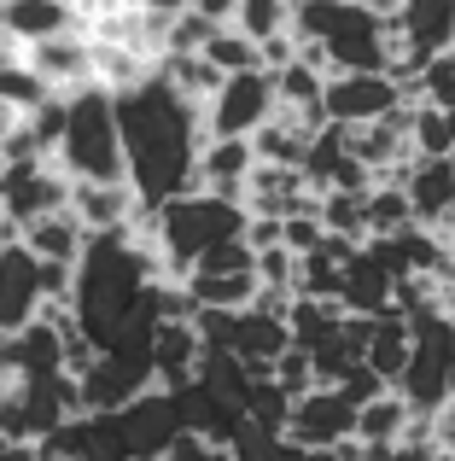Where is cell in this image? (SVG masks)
I'll list each match as a JSON object with an SVG mask.
<instances>
[{
    "label": "cell",
    "mask_w": 455,
    "mask_h": 461,
    "mask_svg": "<svg viewBox=\"0 0 455 461\" xmlns=\"http://www.w3.org/2000/svg\"><path fill=\"white\" fill-rule=\"evenodd\" d=\"M0 187H6V181H0Z\"/></svg>",
    "instance_id": "cell-36"
},
{
    "label": "cell",
    "mask_w": 455,
    "mask_h": 461,
    "mask_svg": "<svg viewBox=\"0 0 455 461\" xmlns=\"http://www.w3.org/2000/svg\"><path fill=\"white\" fill-rule=\"evenodd\" d=\"M112 432H117V450H123V461H164V450H170L175 438H182V420H175V403L170 392H140L129 409H117L112 415Z\"/></svg>",
    "instance_id": "cell-5"
},
{
    "label": "cell",
    "mask_w": 455,
    "mask_h": 461,
    "mask_svg": "<svg viewBox=\"0 0 455 461\" xmlns=\"http://www.w3.org/2000/svg\"><path fill=\"white\" fill-rule=\"evenodd\" d=\"M409 345H415V339H409V315H397V310L374 315L368 345H362V368L391 392V385L403 380V368H409Z\"/></svg>",
    "instance_id": "cell-15"
},
{
    "label": "cell",
    "mask_w": 455,
    "mask_h": 461,
    "mask_svg": "<svg viewBox=\"0 0 455 461\" xmlns=\"http://www.w3.org/2000/svg\"><path fill=\"white\" fill-rule=\"evenodd\" d=\"M58 176L70 187H129L123 181V140H117V105L105 88L65 94V135L53 152Z\"/></svg>",
    "instance_id": "cell-2"
},
{
    "label": "cell",
    "mask_w": 455,
    "mask_h": 461,
    "mask_svg": "<svg viewBox=\"0 0 455 461\" xmlns=\"http://www.w3.org/2000/svg\"><path fill=\"white\" fill-rule=\"evenodd\" d=\"M415 222V211H409V199H403V187H374L362 199V228H368V240H391V234H403V228Z\"/></svg>",
    "instance_id": "cell-23"
},
{
    "label": "cell",
    "mask_w": 455,
    "mask_h": 461,
    "mask_svg": "<svg viewBox=\"0 0 455 461\" xmlns=\"http://www.w3.org/2000/svg\"><path fill=\"white\" fill-rule=\"evenodd\" d=\"M403 199L415 211V228H433V234H455L450 211H455V158H415L409 181H403Z\"/></svg>",
    "instance_id": "cell-9"
},
{
    "label": "cell",
    "mask_w": 455,
    "mask_h": 461,
    "mask_svg": "<svg viewBox=\"0 0 455 461\" xmlns=\"http://www.w3.org/2000/svg\"><path fill=\"white\" fill-rule=\"evenodd\" d=\"M245 269H251L245 240H222V246H210V251H205V258H199L187 275H245Z\"/></svg>",
    "instance_id": "cell-27"
},
{
    "label": "cell",
    "mask_w": 455,
    "mask_h": 461,
    "mask_svg": "<svg viewBox=\"0 0 455 461\" xmlns=\"http://www.w3.org/2000/svg\"><path fill=\"white\" fill-rule=\"evenodd\" d=\"M368 461H438L433 450H368Z\"/></svg>",
    "instance_id": "cell-31"
},
{
    "label": "cell",
    "mask_w": 455,
    "mask_h": 461,
    "mask_svg": "<svg viewBox=\"0 0 455 461\" xmlns=\"http://www.w3.org/2000/svg\"><path fill=\"white\" fill-rule=\"evenodd\" d=\"M152 385L158 392H182L187 380H193L199 357H205V345H199L193 321H158V333H152Z\"/></svg>",
    "instance_id": "cell-14"
},
{
    "label": "cell",
    "mask_w": 455,
    "mask_h": 461,
    "mask_svg": "<svg viewBox=\"0 0 455 461\" xmlns=\"http://www.w3.org/2000/svg\"><path fill=\"white\" fill-rule=\"evenodd\" d=\"M415 105H433V112H455V53L426 59L421 82H415Z\"/></svg>",
    "instance_id": "cell-25"
},
{
    "label": "cell",
    "mask_w": 455,
    "mask_h": 461,
    "mask_svg": "<svg viewBox=\"0 0 455 461\" xmlns=\"http://www.w3.org/2000/svg\"><path fill=\"white\" fill-rule=\"evenodd\" d=\"M286 23H292V0H239L228 30L245 35L251 47H263V41H274V35H286Z\"/></svg>",
    "instance_id": "cell-22"
},
{
    "label": "cell",
    "mask_w": 455,
    "mask_h": 461,
    "mask_svg": "<svg viewBox=\"0 0 455 461\" xmlns=\"http://www.w3.org/2000/svg\"><path fill=\"white\" fill-rule=\"evenodd\" d=\"M23 65L41 77L47 94H76V88H88V82H94V47H88V35H82V30H70V35L41 41V47H23Z\"/></svg>",
    "instance_id": "cell-10"
},
{
    "label": "cell",
    "mask_w": 455,
    "mask_h": 461,
    "mask_svg": "<svg viewBox=\"0 0 455 461\" xmlns=\"http://www.w3.org/2000/svg\"><path fill=\"white\" fill-rule=\"evenodd\" d=\"M391 30H397L421 59L455 53V0H397Z\"/></svg>",
    "instance_id": "cell-13"
},
{
    "label": "cell",
    "mask_w": 455,
    "mask_h": 461,
    "mask_svg": "<svg viewBox=\"0 0 455 461\" xmlns=\"http://www.w3.org/2000/svg\"><path fill=\"white\" fill-rule=\"evenodd\" d=\"M444 315H450V327H455V281L444 286Z\"/></svg>",
    "instance_id": "cell-33"
},
{
    "label": "cell",
    "mask_w": 455,
    "mask_h": 461,
    "mask_svg": "<svg viewBox=\"0 0 455 461\" xmlns=\"http://www.w3.org/2000/svg\"><path fill=\"white\" fill-rule=\"evenodd\" d=\"M41 315V281H35V258L12 240L0 246V339L23 333Z\"/></svg>",
    "instance_id": "cell-11"
},
{
    "label": "cell",
    "mask_w": 455,
    "mask_h": 461,
    "mask_svg": "<svg viewBox=\"0 0 455 461\" xmlns=\"http://www.w3.org/2000/svg\"><path fill=\"white\" fill-rule=\"evenodd\" d=\"M187 298H193L199 310H222V315H239L251 310V298H257V275H187Z\"/></svg>",
    "instance_id": "cell-19"
},
{
    "label": "cell",
    "mask_w": 455,
    "mask_h": 461,
    "mask_svg": "<svg viewBox=\"0 0 455 461\" xmlns=\"http://www.w3.org/2000/svg\"><path fill=\"white\" fill-rule=\"evenodd\" d=\"M356 432V409L344 403L339 392H327V385H316L309 397H298L292 409H286V427L281 438L292 444V450H339L344 438Z\"/></svg>",
    "instance_id": "cell-7"
},
{
    "label": "cell",
    "mask_w": 455,
    "mask_h": 461,
    "mask_svg": "<svg viewBox=\"0 0 455 461\" xmlns=\"http://www.w3.org/2000/svg\"><path fill=\"white\" fill-rule=\"evenodd\" d=\"M274 77L269 70H245V77H222V88L199 105L205 140H251L263 123H274Z\"/></svg>",
    "instance_id": "cell-4"
},
{
    "label": "cell",
    "mask_w": 455,
    "mask_h": 461,
    "mask_svg": "<svg viewBox=\"0 0 455 461\" xmlns=\"http://www.w3.org/2000/svg\"><path fill=\"white\" fill-rule=\"evenodd\" d=\"M450 403H455V362H450Z\"/></svg>",
    "instance_id": "cell-34"
},
{
    "label": "cell",
    "mask_w": 455,
    "mask_h": 461,
    "mask_svg": "<svg viewBox=\"0 0 455 461\" xmlns=\"http://www.w3.org/2000/svg\"><path fill=\"white\" fill-rule=\"evenodd\" d=\"M140 12H158V18H175V12H187L193 0H135Z\"/></svg>",
    "instance_id": "cell-32"
},
{
    "label": "cell",
    "mask_w": 455,
    "mask_h": 461,
    "mask_svg": "<svg viewBox=\"0 0 455 461\" xmlns=\"http://www.w3.org/2000/svg\"><path fill=\"white\" fill-rule=\"evenodd\" d=\"M18 246L30 251L35 263H65V269H76V258H82V246H88V234H82V222H76L70 211H58V216H41V222L23 228Z\"/></svg>",
    "instance_id": "cell-18"
},
{
    "label": "cell",
    "mask_w": 455,
    "mask_h": 461,
    "mask_svg": "<svg viewBox=\"0 0 455 461\" xmlns=\"http://www.w3.org/2000/svg\"><path fill=\"white\" fill-rule=\"evenodd\" d=\"M234 6H239V0H193L187 12H199L210 30H228V23H234Z\"/></svg>",
    "instance_id": "cell-30"
},
{
    "label": "cell",
    "mask_w": 455,
    "mask_h": 461,
    "mask_svg": "<svg viewBox=\"0 0 455 461\" xmlns=\"http://www.w3.org/2000/svg\"><path fill=\"white\" fill-rule=\"evenodd\" d=\"M339 321H344L339 304H309V298H292V310H286V339L309 357L316 345H327V339L339 333Z\"/></svg>",
    "instance_id": "cell-21"
},
{
    "label": "cell",
    "mask_w": 455,
    "mask_h": 461,
    "mask_svg": "<svg viewBox=\"0 0 455 461\" xmlns=\"http://www.w3.org/2000/svg\"><path fill=\"white\" fill-rule=\"evenodd\" d=\"M450 258H455V234H450Z\"/></svg>",
    "instance_id": "cell-35"
},
{
    "label": "cell",
    "mask_w": 455,
    "mask_h": 461,
    "mask_svg": "<svg viewBox=\"0 0 455 461\" xmlns=\"http://www.w3.org/2000/svg\"><path fill=\"white\" fill-rule=\"evenodd\" d=\"M321 222H316V211H304V216H286L281 222V251H292V258H309V251L321 246Z\"/></svg>",
    "instance_id": "cell-28"
},
{
    "label": "cell",
    "mask_w": 455,
    "mask_h": 461,
    "mask_svg": "<svg viewBox=\"0 0 455 461\" xmlns=\"http://www.w3.org/2000/svg\"><path fill=\"white\" fill-rule=\"evenodd\" d=\"M403 427H409V409H403L397 392H386V397H374L368 409H356V432H351V438L362 444V450H397Z\"/></svg>",
    "instance_id": "cell-20"
},
{
    "label": "cell",
    "mask_w": 455,
    "mask_h": 461,
    "mask_svg": "<svg viewBox=\"0 0 455 461\" xmlns=\"http://www.w3.org/2000/svg\"><path fill=\"white\" fill-rule=\"evenodd\" d=\"M112 105H117V140H123V181L135 193V204L164 211L170 199H187L199 152H205L199 105H187L158 70L140 88L112 94Z\"/></svg>",
    "instance_id": "cell-1"
},
{
    "label": "cell",
    "mask_w": 455,
    "mask_h": 461,
    "mask_svg": "<svg viewBox=\"0 0 455 461\" xmlns=\"http://www.w3.org/2000/svg\"><path fill=\"white\" fill-rule=\"evenodd\" d=\"M199 59H205L217 77H245V70H257V47H251L245 35H234V30H217Z\"/></svg>",
    "instance_id": "cell-24"
},
{
    "label": "cell",
    "mask_w": 455,
    "mask_h": 461,
    "mask_svg": "<svg viewBox=\"0 0 455 461\" xmlns=\"http://www.w3.org/2000/svg\"><path fill=\"white\" fill-rule=\"evenodd\" d=\"M0 181H6V187H0V216H6L18 234L70 204V181L58 176V164H12V169H0Z\"/></svg>",
    "instance_id": "cell-6"
},
{
    "label": "cell",
    "mask_w": 455,
    "mask_h": 461,
    "mask_svg": "<svg viewBox=\"0 0 455 461\" xmlns=\"http://www.w3.org/2000/svg\"><path fill=\"white\" fill-rule=\"evenodd\" d=\"M391 275L379 269L368 251H356L351 263H344V275H339V310L344 315H362V321H374V315H386L391 310Z\"/></svg>",
    "instance_id": "cell-17"
},
{
    "label": "cell",
    "mask_w": 455,
    "mask_h": 461,
    "mask_svg": "<svg viewBox=\"0 0 455 461\" xmlns=\"http://www.w3.org/2000/svg\"><path fill=\"white\" fill-rule=\"evenodd\" d=\"M333 392H339V397H344V403H351V409H368V403H374V397H386V385H379L374 374H368L362 362H356L351 374H339V385H333Z\"/></svg>",
    "instance_id": "cell-29"
},
{
    "label": "cell",
    "mask_w": 455,
    "mask_h": 461,
    "mask_svg": "<svg viewBox=\"0 0 455 461\" xmlns=\"http://www.w3.org/2000/svg\"><path fill=\"white\" fill-rule=\"evenodd\" d=\"M70 216L82 222V234H123L129 222H135V193L129 187H70V204H65Z\"/></svg>",
    "instance_id": "cell-16"
},
{
    "label": "cell",
    "mask_w": 455,
    "mask_h": 461,
    "mask_svg": "<svg viewBox=\"0 0 455 461\" xmlns=\"http://www.w3.org/2000/svg\"><path fill=\"white\" fill-rule=\"evenodd\" d=\"M409 368L391 392L403 397L409 415H438L450 403V362H455V327L444 310H426L409 321Z\"/></svg>",
    "instance_id": "cell-3"
},
{
    "label": "cell",
    "mask_w": 455,
    "mask_h": 461,
    "mask_svg": "<svg viewBox=\"0 0 455 461\" xmlns=\"http://www.w3.org/2000/svg\"><path fill=\"white\" fill-rule=\"evenodd\" d=\"M397 105H409V100H403L397 82H386V77H356V70H344V77H327V88H321V112L339 129H368V123H379V117H391Z\"/></svg>",
    "instance_id": "cell-8"
},
{
    "label": "cell",
    "mask_w": 455,
    "mask_h": 461,
    "mask_svg": "<svg viewBox=\"0 0 455 461\" xmlns=\"http://www.w3.org/2000/svg\"><path fill=\"white\" fill-rule=\"evenodd\" d=\"M228 450H234V461H304V450H292L281 432H257V427H239V438Z\"/></svg>",
    "instance_id": "cell-26"
},
{
    "label": "cell",
    "mask_w": 455,
    "mask_h": 461,
    "mask_svg": "<svg viewBox=\"0 0 455 461\" xmlns=\"http://www.w3.org/2000/svg\"><path fill=\"white\" fill-rule=\"evenodd\" d=\"M70 30H76V6L70 0H0V35L12 47H41Z\"/></svg>",
    "instance_id": "cell-12"
}]
</instances>
